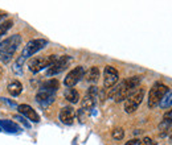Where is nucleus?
I'll return each instance as SVG.
<instances>
[{"mask_svg": "<svg viewBox=\"0 0 172 145\" xmlns=\"http://www.w3.org/2000/svg\"><path fill=\"white\" fill-rule=\"evenodd\" d=\"M142 82L141 75H135V77H130L125 80H122L119 85H117L113 90L109 92V98L114 99L115 102H123L129 98L132 92H135L139 89V85Z\"/></svg>", "mask_w": 172, "mask_h": 145, "instance_id": "nucleus-1", "label": "nucleus"}, {"mask_svg": "<svg viewBox=\"0 0 172 145\" xmlns=\"http://www.w3.org/2000/svg\"><path fill=\"white\" fill-rule=\"evenodd\" d=\"M20 44H21L20 34H14L0 42V61L3 64H8L12 60V57H14L15 52L20 46Z\"/></svg>", "mask_w": 172, "mask_h": 145, "instance_id": "nucleus-2", "label": "nucleus"}, {"mask_svg": "<svg viewBox=\"0 0 172 145\" xmlns=\"http://www.w3.org/2000/svg\"><path fill=\"white\" fill-rule=\"evenodd\" d=\"M168 87L158 82L154 86L150 89L148 92V99H147V104H148V108H155L156 106H159L162 103V100L164 99V96L168 94Z\"/></svg>", "mask_w": 172, "mask_h": 145, "instance_id": "nucleus-3", "label": "nucleus"}, {"mask_svg": "<svg viewBox=\"0 0 172 145\" xmlns=\"http://www.w3.org/2000/svg\"><path fill=\"white\" fill-rule=\"evenodd\" d=\"M60 57H57L56 54L48 55V57H36V58H32L28 64V67L32 73H39L41 70H44L45 67H50L54 62L58 60Z\"/></svg>", "mask_w": 172, "mask_h": 145, "instance_id": "nucleus-4", "label": "nucleus"}, {"mask_svg": "<svg viewBox=\"0 0 172 145\" xmlns=\"http://www.w3.org/2000/svg\"><path fill=\"white\" fill-rule=\"evenodd\" d=\"M143 98H144V89H141V87H139L135 92H132L131 95L125 100V111L127 113L135 112L138 110V107L141 106Z\"/></svg>", "mask_w": 172, "mask_h": 145, "instance_id": "nucleus-5", "label": "nucleus"}, {"mask_svg": "<svg viewBox=\"0 0 172 145\" xmlns=\"http://www.w3.org/2000/svg\"><path fill=\"white\" fill-rule=\"evenodd\" d=\"M48 45V41L45 39H35V40H31L27 45L24 46V50H23V57L25 60L32 57L33 54H36L37 52H40L41 49H44Z\"/></svg>", "mask_w": 172, "mask_h": 145, "instance_id": "nucleus-6", "label": "nucleus"}, {"mask_svg": "<svg viewBox=\"0 0 172 145\" xmlns=\"http://www.w3.org/2000/svg\"><path fill=\"white\" fill-rule=\"evenodd\" d=\"M85 69L82 66H77L74 67L73 70H70L68 73V75L65 77V79H64V85H65L68 89H73V87L78 83V82L85 77Z\"/></svg>", "mask_w": 172, "mask_h": 145, "instance_id": "nucleus-7", "label": "nucleus"}, {"mask_svg": "<svg viewBox=\"0 0 172 145\" xmlns=\"http://www.w3.org/2000/svg\"><path fill=\"white\" fill-rule=\"evenodd\" d=\"M97 95H98V89L95 86L89 87V90L86 91L85 96L82 98L81 102V110L82 111H92L94 108L95 103H97Z\"/></svg>", "mask_w": 172, "mask_h": 145, "instance_id": "nucleus-8", "label": "nucleus"}, {"mask_svg": "<svg viewBox=\"0 0 172 145\" xmlns=\"http://www.w3.org/2000/svg\"><path fill=\"white\" fill-rule=\"evenodd\" d=\"M72 60L73 58H72L70 55H62V57H60V58L57 60L54 64L47 70V75H48V77H53V75H57V74L62 73L69 65H70Z\"/></svg>", "mask_w": 172, "mask_h": 145, "instance_id": "nucleus-9", "label": "nucleus"}, {"mask_svg": "<svg viewBox=\"0 0 172 145\" xmlns=\"http://www.w3.org/2000/svg\"><path fill=\"white\" fill-rule=\"evenodd\" d=\"M119 79V73L115 67L113 66H106L103 70V86L105 89H111L115 86V83Z\"/></svg>", "mask_w": 172, "mask_h": 145, "instance_id": "nucleus-10", "label": "nucleus"}, {"mask_svg": "<svg viewBox=\"0 0 172 145\" xmlns=\"http://www.w3.org/2000/svg\"><path fill=\"white\" fill-rule=\"evenodd\" d=\"M17 111L20 115H23L24 117H27L28 120L33 122V123H39L40 122V116L39 113H37L33 108H32L31 106L28 104H19L17 106Z\"/></svg>", "mask_w": 172, "mask_h": 145, "instance_id": "nucleus-11", "label": "nucleus"}, {"mask_svg": "<svg viewBox=\"0 0 172 145\" xmlns=\"http://www.w3.org/2000/svg\"><path fill=\"white\" fill-rule=\"evenodd\" d=\"M75 119V111L72 106L64 107V108L60 111V122L65 125H72L74 123Z\"/></svg>", "mask_w": 172, "mask_h": 145, "instance_id": "nucleus-12", "label": "nucleus"}, {"mask_svg": "<svg viewBox=\"0 0 172 145\" xmlns=\"http://www.w3.org/2000/svg\"><path fill=\"white\" fill-rule=\"evenodd\" d=\"M53 99H54V92H50V91H47V90H40L36 95V100L41 104L52 103Z\"/></svg>", "mask_w": 172, "mask_h": 145, "instance_id": "nucleus-13", "label": "nucleus"}, {"mask_svg": "<svg viewBox=\"0 0 172 145\" xmlns=\"http://www.w3.org/2000/svg\"><path fill=\"white\" fill-rule=\"evenodd\" d=\"M99 75H101L99 69L97 66H93L85 73V78L89 83H97L98 79H99Z\"/></svg>", "mask_w": 172, "mask_h": 145, "instance_id": "nucleus-14", "label": "nucleus"}, {"mask_svg": "<svg viewBox=\"0 0 172 145\" xmlns=\"http://www.w3.org/2000/svg\"><path fill=\"white\" fill-rule=\"evenodd\" d=\"M0 127H2L4 131L9 132V133H17V132H20V127L12 120H0Z\"/></svg>", "mask_w": 172, "mask_h": 145, "instance_id": "nucleus-15", "label": "nucleus"}, {"mask_svg": "<svg viewBox=\"0 0 172 145\" xmlns=\"http://www.w3.org/2000/svg\"><path fill=\"white\" fill-rule=\"evenodd\" d=\"M7 90H8V92H9V95H12V96H19V95L21 94V91H23V85H21L19 80H12L11 83L8 85Z\"/></svg>", "mask_w": 172, "mask_h": 145, "instance_id": "nucleus-16", "label": "nucleus"}, {"mask_svg": "<svg viewBox=\"0 0 172 145\" xmlns=\"http://www.w3.org/2000/svg\"><path fill=\"white\" fill-rule=\"evenodd\" d=\"M64 96H65V99L72 104L78 103V100H80V94L75 89H66L65 92H64Z\"/></svg>", "mask_w": 172, "mask_h": 145, "instance_id": "nucleus-17", "label": "nucleus"}, {"mask_svg": "<svg viewBox=\"0 0 172 145\" xmlns=\"http://www.w3.org/2000/svg\"><path fill=\"white\" fill-rule=\"evenodd\" d=\"M58 86H60V82L52 78V79H48L45 80L44 83L41 85V89L40 90H47V91H50V92H56L57 89H58Z\"/></svg>", "mask_w": 172, "mask_h": 145, "instance_id": "nucleus-18", "label": "nucleus"}, {"mask_svg": "<svg viewBox=\"0 0 172 145\" xmlns=\"http://www.w3.org/2000/svg\"><path fill=\"white\" fill-rule=\"evenodd\" d=\"M163 110H168L172 107V91H168V94L164 96V99L162 100V103L159 104Z\"/></svg>", "mask_w": 172, "mask_h": 145, "instance_id": "nucleus-19", "label": "nucleus"}, {"mask_svg": "<svg viewBox=\"0 0 172 145\" xmlns=\"http://www.w3.org/2000/svg\"><path fill=\"white\" fill-rule=\"evenodd\" d=\"M171 125H172V120H162V123L159 124V131H160V135L164 136L165 135V132H168L169 128H171Z\"/></svg>", "mask_w": 172, "mask_h": 145, "instance_id": "nucleus-20", "label": "nucleus"}, {"mask_svg": "<svg viewBox=\"0 0 172 145\" xmlns=\"http://www.w3.org/2000/svg\"><path fill=\"white\" fill-rule=\"evenodd\" d=\"M12 25H14V21L12 20H7V21H4L0 24V36H3L8 32V30L12 28Z\"/></svg>", "mask_w": 172, "mask_h": 145, "instance_id": "nucleus-21", "label": "nucleus"}, {"mask_svg": "<svg viewBox=\"0 0 172 145\" xmlns=\"http://www.w3.org/2000/svg\"><path fill=\"white\" fill-rule=\"evenodd\" d=\"M111 136H113L114 140H117V141L123 140V137H125V131H123V128H114Z\"/></svg>", "mask_w": 172, "mask_h": 145, "instance_id": "nucleus-22", "label": "nucleus"}, {"mask_svg": "<svg viewBox=\"0 0 172 145\" xmlns=\"http://www.w3.org/2000/svg\"><path fill=\"white\" fill-rule=\"evenodd\" d=\"M24 62H25V58L23 55H20L19 58L16 60L15 62V66H14V71L15 73H21V67L24 66Z\"/></svg>", "mask_w": 172, "mask_h": 145, "instance_id": "nucleus-23", "label": "nucleus"}, {"mask_svg": "<svg viewBox=\"0 0 172 145\" xmlns=\"http://www.w3.org/2000/svg\"><path fill=\"white\" fill-rule=\"evenodd\" d=\"M139 145H156V142L150 137H144L142 140H139Z\"/></svg>", "mask_w": 172, "mask_h": 145, "instance_id": "nucleus-24", "label": "nucleus"}, {"mask_svg": "<svg viewBox=\"0 0 172 145\" xmlns=\"http://www.w3.org/2000/svg\"><path fill=\"white\" fill-rule=\"evenodd\" d=\"M15 119H16V120H19V122H20V123H23L24 125H25V127H27V128H31V124L27 122V120H25V117H23V116H15Z\"/></svg>", "mask_w": 172, "mask_h": 145, "instance_id": "nucleus-25", "label": "nucleus"}, {"mask_svg": "<svg viewBox=\"0 0 172 145\" xmlns=\"http://www.w3.org/2000/svg\"><path fill=\"white\" fill-rule=\"evenodd\" d=\"M163 119H164V120H172V110H169V111L165 112L164 116H163Z\"/></svg>", "mask_w": 172, "mask_h": 145, "instance_id": "nucleus-26", "label": "nucleus"}, {"mask_svg": "<svg viewBox=\"0 0 172 145\" xmlns=\"http://www.w3.org/2000/svg\"><path fill=\"white\" fill-rule=\"evenodd\" d=\"M125 145H139V140L138 138H135V140H130V141H127Z\"/></svg>", "mask_w": 172, "mask_h": 145, "instance_id": "nucleus-27", "label": "nucleus"}, {"mask_svg": "<svg viewBox=\"0 0 172 145\" xmlns=\"http://www.w3.org/2000/svg\"><path fill=\"white\" fill-rule=\"evenodd\" d=\"M5 17H7V13H5L4 11H0V21H2V20H4Z\"/></svg>", "mask_w": 172, "mask_h": 145, "instance_id": "nucleus-28", "label": "nucleus"}, {"mask_svg": "<svg viewBox=\"0 0 172 145\" xmlns=\"http://www.w3.org/2000/svg\"><path fill=\"white\" fill-rule=\"evenodd\" d=\"M2 73H3V70H2V67H0V75H2Z\"/></svg>", "mask_w": 172, "mask_h": 145, "instance_id": "nucleus-29", "label": "nucleus"}, {"mask_svg": "<svg viewBox=\"0 0 172 145\" xmlns=\"http://www.w3.org/2000/svg\"><path fill=\"white\" fill-rule=\"evenodd\" d=\"M169 140H171V141H172V135H171V137H169Z\"/></svg>", "mask_w": 172, "mask_h": 145, "instance_id": "nucleus-30", "label": "nucleus"}]
</instances>
